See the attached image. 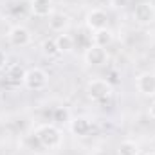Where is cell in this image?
I'll list each match as a JSON object with an SVG mask.
<instances>
[{"label": "cell", "mask_w": 155, "mask_h": 155, "mask_svg": "<svg viewBox=\"0 0 155 155\" xmlns=\"http://www.w3.org/2000/svg\"><path fill=\"white\" fill-rule=\"evenodd\" d=\"M35 137L40 144L47 150H54V148H60L61 146V141H63V135H61V130L56 126V124H51V123H43L38 124L35 128Z\"/></svg>", "instance_id": "obj_1"}, {"label": "cell", "mask_w": 155, "mask_h": 155, "mask_svg": "<svg viewBox=\"0 0 155 155\" xmlns=\"http://www.w3.org/2000/svg\"><path fill=\"white\" fill-rule=\"evenodd\" d=\"M87 94L92 101H105L108 97H112L114 94V87L108 79H90L87 83Z\"/></svg>", "instance_id": "obj_2"}, {"label": "cell", "mask_w": 155, "mask_h": 155, "mask_svg": "<svg viewBox=\"0 0 155 155\" xmlns=\"http://www.w3.org/2000/svg\"><path fill=\"white\" fill-rule=\"evenodd\" d=\"M47 83H49V74L43 69H40V67H31V69L25 71L22 85L27 90H35L36 92V90H43L47 87Z\"/></svg>", "instance_id": "obj_3"}, {"label": "cell", "mask_w": 155, "mask_h": 155, "mask_svg": "<svg viewBox=\"0 0 155 155\" xmlns=\"http://www.w3.org/2000/svg\"><path fill=\"white\" fill-rule=\"evenodd\" d=\"M85 25L90 33H96L99 29H107L108 27V15L99 7L90 9L85 16Z\"/></svg>", "instance_id": "obj_4"}, {"label": "cell", "mask_w": 155, "mask_h": 155, "mask_svg": "<svg viewBox=\"0 0 155 155\" xmlns=\"http://www.w3.org/2000/svg\"><path fill=\"white\" fill-rule=\"evenodd\" d=\"M31 40H33V35L25 25L18 24V25H13L7 31V41L15 47H25V45L31 43Z\"/></svg>", "instance_id": "obj_5"}, {"label": "cell", "mask_w": 155, "mask_h": 155, "mask_svg": "<svg viewBox=\"0 0 155 155\" xmlns=\"http://www.w3.org/2000/svg\"><path fill=\"white\" fill-rule=\"evenodd\" d=\"M83 60H85V63H87L88 67H101V65H105V63L108 61V52H107V49H103V47L90 45V47L85 51Z\"/></svg>", "instance_id": "obj_6"}, {"label": "cell", "mask_w": 155, "mask_h": 155, "mask_svg": "<svg viewBox=\"0 0 155 155\" xmlns=\"http://www.w3.org/2000/svg\"><path fill=\"white\" fill-rule=\"evenodd\" d=\"M134 20L141 25H150L155 22V7L150 2H141L134 9Z\"/></svg>", "instance_id": "obj_7"}, {"label": "cell", "mask_w": 155, "mask_h": 155, "mask_svg": "<svg viewBox=\"0 0 155 155\" xmlns=\"http://www.w3.org/2000/svg\"><path fill=\"white\" fill-rule=\"evenodd\" d=\"M135 87L139 94L146 97H155V72H141L135 78Z\"/></svg>", "instance_id": "obj_8"}, {"label": "cell", "mask_w": 155, "mask_h": 155, "mask_svg": "<svg viewBox=\"0 0 155 155\" xmlns=\"http://www.w3.org/2000/svg\"><path fill=\"white\" fill-rule=\"evenodd\" d=\"M69 130H71L72 135H76V137H87V135L92 132V121L85 116L71 117V121H69Z\"/></svg>", "instance_id": "obj_9"}, {"label": "cell", "mask_w": 155, "mask_h": 155, "mask_svg": "<svg viewBox=\"0 0 155 155\" xmlns=\"http://www.w3.org/2000/svg\"><path fill=\"white\" fill-rule=\"evenodd\" d=\"M29 9L35 16L38 18H49L54 13V5L52 0H31L29 2Z\"/></svg>", "instance_id": "obj_10"}, {"label": "cell", "mask_w": 155, "mask_h": 155, "mask_svg": "<svg viewBox=\"0 0 155 155\" xmlns=\"http://www.w3.org/2000/svg\"><path fill=\"white\" fill-rule=\"evenodd\" d=\"M69 25H71V18H69L65 13L54 11V13L49 16V29L54 31V33H65Z\"/></svg>", "instance_id": "obj_11"}, {"label": "cell", "mask_w": 155, "mask_h": 155, "mask_svg": "<svg viewBox=\"0 0 155 155\" xmlns=\"http://www.w3.org/2000/svg\"><path fill=\"white\" fill-rule=\"evenodd\" d=\"M112 41H114V33H112L108 27H107V29H99V31L92 33V45H97V47L107 49Z\"/></svg>", "instance_id": "obj_12"}, {"label": "cell", "mask_w": 155, "mask_h": 155, "mask_svg": "<svg viewBox=\"0 0 155 155\" xmlns=\"http://www.w3.org/2000/svg\"><path fill=\"white\" fill-rule=\"evenodd\" d=\"M54 40H56V45H58L60 54H69V52H72L76 41H74V38H72L71 35H67V33H60Z\"/></svg>", "instance_id": "obj_13"}, {"label": "cell", "mask_w": 155, "mask_h": 155, "mask_svg": "<svg viewBox=\"0 0 155 155\" xmlns=\"http://www.w3.org/2000/svg\"><path fill=\"white\" fill-rule=\"evenodd\" d=\"M141 153V148L135 141L132 139H126V141H121L119 146H117V155H139Z\"/></svg>", "instance_id": "obj_14"}, {"label": "cell", "mask_w": 155, "mask_h": 155, "mask_svg": "<svg viewBox=\"0 0 155 155\" xmlns=\"http://www.w3.org/2000/svg\"><path fill=\"white\" fill-rule=\"evenodd\" d=\"M24 74H25L24 67L18 65V63H15V65H11L7 69V81L13 83V85H22L24 83Z\"/></svg>", "instance_id": "obj_15"}, {"label": "cell", "mask_w": 155, "mask_h": 155, "mask_svg": "<svg viewBox=\"0 0 155 155\" xmlns=\"http://www.w3.org/2000/svg\"><path fill=\"white\" fill-rule=\"evenodd\" d=\"M41 52H43V56H47V58H56L58 54H60V51H58V45H56V40L54 38H45L41 41Z\"/></svg>", "instance_id": "obj_16"}, {"label": "cell", "mask_w": 155, "mask_h": 155, "mask_svg": "<svg viewBox=\"0 0 155 155\" xmlns=\"http://www.w3.org/2000/svg\"><path fill=\"white\" fill-rule=\"evenodd\" d=\"M54 121H58V123H63V121H71L69 110H65V108H56V110H54Z\"/></svg>", "instance_id": "obj_17"}, {"label": "cell", "mask_w": 155, "mask_h": 155, "mask_svg": "<svg viewBox=\"0 0 155 155\" xmlns=\"http://www.w3.org/2000/svg\"><path fill=\"white\" fill-rule=\"evenodd\" d=\"M148 116L155 121V101H152V105H150V108H148Z\"/></svg>", "instance_id": "obj_18"}, {"label": "cell", "mask_w": 155, "mask_h": 155, "mask_svg": "<svg viewBox=\"0 0 155 155\" xmlns=\"http://www.w3.org/2000/svg\"><path fill=\"white\" fill-rule=\"evenodd\" d=\"M5 65V52L4 51H0V69Z\"/></svg>", "instance_id": "obj_19"}, {"label": "cell", "mask_w": 155, "mask_h": 155, "mask_svg": "<svg viewBox=\"0 0 155 155\" xmlns=\"http://www.w3.org/2000/svg\"><path fill=\"white\" fill-rule=\"evenodd\" d=\"M144 155H155V152H150V153H144Z\"/></svg>", "instance_id": "obj_20"}]
</instances>
